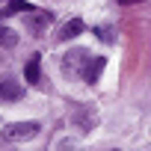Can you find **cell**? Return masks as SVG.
I'll return each instance as SVG.
<instances>
[{
  "label": "cell",
  "mask_w": 151,
  "mask_h": 151,
  "mask_svg": "<svg viewBox=\"0 0 151 151\" xmlns=\"http://www.w3.org/2000/svg\"><path fill=\"white\" fill-rule=\"evenodd\" d=\"M39 130H42V124H39V122H15V124H6V127H3V139H6V142L33 139Z\"/></svg>",
  "instance_id": "cell-1"
},
{
  "label": "cell",
  "mask_w": 151,
  "mask_h": 151,
  "mask_svg": "<svg viewBox=\"0 0 151 151\" xmlns=\"http://www.w3.org/2000/svg\"><path fill=\"white\" fill-rule=\"evenodd\" d=\"M104 68H107V59H104V56H92V59L86 62V68H83V80H86L89 86L98 83L101 74H104Z\"/></svg>",
  "instance_id": "cell-2"
},
{
  "label": "cell",
  "mask_w": 151,
  "mask_h": 151,
  "mask_svg": "<svg viewBox=\"0 0 151 151\" xmlns=\"http://www.w3.org/2000/svg\"><path fill=\"white\" fill-rule=\"evenodd\" d=\"M27 15H30V18H27V27H30V33H33V36H42V33H45V27L53 21V15H50V12H36V9H30Z\"/></svg>",
  "instance_id": "cell-3"
},
{
  "label": "cell",
  "mask_w": 151,
  "mask_h": 151,
  "mask_svg": "<svg viewBox=\"0 0 151 151\" xmlns=\"http://www.w3.org/2000/svg\"><path fill=\"white\" fill-rule=\"evenodd\" d=\"M21 98V83L18 80H0V101H18Z\"/></svg>",
  "instance_id": "cell-4"
},
{
  "label": "cell",
  "mask_w": 151,
  "mask_h": 151,
  "mask_svg": "<svg viewBox=\"0 0 151 151\" xmlns=\"http://www.w3.org/2000/svg\"><path fill=\"white\" fill-rule=\"evenodd\" d=\"M24 77H27V83H39V77H42V56L39 53L30 56V62L24 68Z\"/></svg>",
  "instance_id": "cell-5"
},
{
  "label": "cell",
  "mask_w": 151,
  "mask_h": 151,
  "mask_svg": "<svg viewBox=\"0 0 151 151\" xmlns=\"http://www.w3.org/2000/svg\"><path fill=\"white\" fill-rule=\"evenodd\" d=\"M80 33H83V21H80V18H74V21H68V24L62 27V36H59V39H65V42H68V39L80 36Z\"/></svg>",
  "instance_id": "cell-6"
},
{
  "label": "cell",
  "mask_w": 151,
  "mask_h": 151,
  "mask_svg": "<svg viewBox=\"0 0 151 151\" xmlns=\"http://www.w3.org/2000/svg\"><path fill=\"white\" fill-rule=\"evenodd\" d=\"M0 45L3 47H15L18 45V33L9 30V27H0Z\"/></svg>",
  "instance_id": "cell-7"
},
{
  "label": "cell",
  "mask_w": 151,
  "mask_h": 151,
  "mask_svg": "<svg viewBox=\"0 0 151 151\" xmlns=\"http://www.w3.org/2000/svg\"><path fill=\"white\" fill-rule=\"evenodd\" d=\"M9 9H12V12H30L33 6H30V3H24V0H12V3H9Z\"/></svg>",
  "instance_id": "cell-8"
},
{
  "label": "cell",
  "mask_w": 151,
  "mask_h": 151,
  "mask_svg": "<svg viewBox=\"0 0 151 151\" xmlns=\"http://www.w3.org/2000/svg\"><path fill=\"white\" fill-rule=\"evenodd\" d=\"M116 3H122V6H136V3H145V0H116Z\"/></svg>",
  "instance_id": "cell-9"
}]
</instances>
